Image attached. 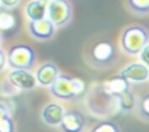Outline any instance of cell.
<instances>
[{
	"mask_svg": "<svg viewBox=\"0 0 149 132\" xmlns=\"http://www.w3.org/2000/svg\"><path fill=\"white\" fill-rule=\"evenodd\" d=\"M149 44V31L147 28L132 24L123 29L120 37L122 51L128 56H140L142 50Z\"/></svg>",
	"mask_w": 149,
	"mask_h": 132,
	"instance_id": "obj_1",
	"label": "cell"
},
{
	"mask_svg": "<svg viewBox=\"0 0 149 132\" xmlns=\"http://www.w3.org/2000/svg\"><path fill=\"white\" fill-rule=\"evenodd\" d=\"M50 94L62 101L77 100L85 90V82L74 76L59 74L56 81L49 87Z\"/></svg>",
	"mask_w": 149,
	"mask_h": 132,
	"instance_id": "obj_2",
	"label": "cell"
},
{
	"mask_svg": "<svg viewBox=\"0 0 149 132\" xmlns=\"http://www.w3.org/2000/svg\"><path fill=\"white\" fill-rule=\"evenodd\" d=\"M87 107L97 116H108L119 110L118 97L107 93L102 83L97 85L87 96Z\"/></svg>",
	"mask_w": 149,
	"mask_h": 132,
	"instance_id": "obj_3",
	"label": "cell"
},
{
	"mask_svg": "<svg viewBox=\"0 0 149 132\" xmlns=\"http://www.w3.org/2000/svg\"><path fill=\"white\" fill-rule=\"evenodd\" d=\"M35 51L27 44L12 45L7 52V64L12 69H29L35 63Z\"/></svg>",
	"mask_w": 149,
	"mask_h": 132,
	"instance_id": "obj_4",
	"label": "cell"
},
{
	"mask_svg": "<svg viewBox=\"0 0 149 132\" xmlns=\"http://www.w3.org/2000/svg\"><path fill=\"white\" fill-rule=\"evenodd\" d=\"M91 59L94 65L98 67H108L113 65L116 59V50L112 42L109 41H99L97 42L90 51Z\"/></svg>",
	"mask_w": 149,
	"mask_h": 132,
	"instance_id": "obj_5",
	"label": "cell"
},
{
	"mask_svg": "<svg viewBox=\"0 0 149 132\" xmlns=\"http://www.w3.org/2000/svg\"><path fill=\"white\" fill-rule=\"evenodd\" d=\"M72 17V7L68 0H52L48 3V19L56 28L66 25Z\"/></svg>",
	"mask_w": 149,
	"mask_h": 132,
	"instance_id": "obj_6",
	"label": "cell"
},
{
	"mask_svg": "<svg viewBox=\"0 0 149 132\" xmlns=\"http://www.w3.org/2000/svg\"><path fill=\"white\" fill-rule=\"evenodd\" d=\"M7 78L9 83L19 90H31L38 85L36 76L29 69H12Z\"/></svg>",
	"mask_w": 149,
	"mask_h": 132,
	"instance_id": "obj_7",
	"label": "cell"
},
{
	"mask_svg": "<svg viewBox=\"0 0 149 132\" xmlns=\"http://www.w3.org/2000/svg\"><path fill=\"white\" fill-rule=\"evenodd\" d=\"M86 125V118L84 113L77 109L66 110L59 129L62 132H83Z\"/></svg>",
	"mask_w": 149,
	"mask_h": 132,
	"instance_id": "obj_8",
	"label": "cell"
},
{
	"mask_svg": "<svg viewBox=\"0 0 149 132\" xmlns=\"http://www.w3.org/2000/svg\"><path fill=\"white\" fill-rule=\"evenodd\" d=\"M120 75L129 83H142L149 80V67L142 63H132L120 72Z\"/></svg>",
	"mask_w": 149,
	"mask_h": 132,
	"instance_id": "obj_9",
	"label": "cell"
},
{
	"mask_svg": "<svg viewBox=\"0 0 149 132\" xmlns=\"http://www.w3.org/2000/svg\"><path fill=\"white\" fill-rule=\"evenodd\" d=\"M28 30L34 38L40 39V41H47L54 36L56 27L47 17V19L41 20V21H29Z\"/></svg>",
	"mask_w": 149,
	"mask_h": 132,
	"instance_id": "obj_10",
	"label": "cell"
},
{
	"mask_svg": "<svg viewBox=\"0 0 149 132\" xmlns=\"http://www.w3.org/2000/svg\"><path fill=\"white\" fill-rule=\"evenodd\" d=\"M58 75H59L58 67L52 63L42 64L35 73L37 83L40 86H43V87H50L56 81Z\"/></svg>",
	"mask_w": 149,
	"mask_h": 132,
	"instance_id": "obj_11",
	"label": "cell"
},
{
	"mask_svg": "<svg viewBox=\"0 0 149 132\" xmlns=\"http://www.w3.org/2000/svg\"><path fill=\"white\" fill-rule=\"evenodd\" d=\"M65 111L66 110H64V108L61 104L56 102H51L43 108L41 116L45 124L50 126H59Z\"/></svg>",
	"mask_w": 149,
	"mask_h": 132,
	"instance_id": "obj_12",
	"label": "cell"
},
{
	"mask_svg": "<svg viewBox=\"0 0 149 132\" xmlns=\"http://www.w3.org/2000/svg\"><path fill=\"white\" fill-rule=\"evenodd\" d=\"M104 88L106 89L107 93H109L111 95L118 97L121 94L130 90V83L120 74L116 76H113L111 79H108L107 81H105L102 83Z\"/></svg>",
	"mask_w": 149,
	"mask_h": 132,
	"instance_id": "obj_13",
	"label": "cell"
},
{
	"mask_svg": "<svg viewBox=\"0 0 149 132\" xmlns=\"http://www.w3.org/2000/svg\"><path fill=\"white\" fill-rule=\"evenodd\" d=\"M26 14L29 21H41L48 17V3L42 0H33L26 7Z\"/></svg>",
	"mask_w": 149,
	"mask_h": 132,
	"instance_id": "obj_14",
	"label": "cell"
},
{
	"mask_svg": "<svg viewBox=\"0 0 149 132\" xmlns=\"http://www.w3.org/2000/svg\"><path fill=\"white\" fill-rule=\"evenodd\" d=\"M0 132H15V123L10 109L2 102H0Z\"/></svg>",
	"mask_w": 149,
	"mask_h": 132,
	"instance_id": "obj_15",
	"label": "cell"
},
{
	"mask_svg": "<svg viewBox=\"0 0 149 132\" xmlns=\"http://www.w3.org/2000/svg\"><path fill=\"white\" fill-rule=\"evenodd\" d=\"M118 104H119V110L123 112H130L134 109H136L137 100L135 95L130 90H128L121 94L120 96H118Z\"/></svg>",
	"mask_w": 149,
	"mask_h": 132,
	"instance_id": "obj_16",
	"label": "cell"
},
{
	"mask_svg": "<svg viewBox=\"0 0 149 132\" xmlns=\"http://www.w3.org/2000/svg\"><path fill=\"white\" fill-rule=\"evenodd\" d=\"M136 112L142 120L149 123V93L143 94L137 98Z\"/></svg>",
	"mask_w": 149,
	"mask_h": 132,
	"instance_id": "obj_17",
	"label": "cell"
},
{
	"mask_svg": "<svg viewBox=\"0 0 149 132\" xmlns=\"http://www.w3.org/2000/svg\"><path fill=\"white\" fill-rule=\"evenodd\" d=\"M90 132H121V129L118 123L106 119V120H101L97 123L90 130Z\"/></svg>",
	"mask_w": 149,
	"mask_h": 132,
	"instance_id": "obj_18",
	"label": "cell"
},
{
	"mask_svg": "<svg viewBox=\"0 0 149 132\" xmlns=\"http://www.w3.org/2000/svg\"><path fill=\"white\" fill-rule=\"evenodd\" d=\"M129 8L140 15L149 14V0H127Z\"/></svg>",
	"mask_w": 149,
	"mask_h": 132,
	"instance_id": "obj_19",
	"label": "cell"
},
{
	"mask_svg": "<svg viewBox=\"0 0 149 132\" xmlns=\"http://www.w3.org/2000/svg\"><path fill=\"white\" fill-rule=\"evenodd\" d=\"M15 21L12 15L8 13H1L0 14V28L1 29H9L14 25Z\"/></svg>",
	"mask_w": 149,
	"mask_h": 132,
	"instance_id": "obj_20",
	"label": "cell"
},
{
	"mask_svg": "<svg viewBox=\"0 0 149 132\" xmlns=\"http://www.w3.org/2000/svg\"><path fill=\"white\" fill-rule=\"evenodd\" d=\"M140 60L142 64H144L146 66L149 67V44L142 50V52L140 53Z\"/></svg>",
	"mask_w": 149,
	"mask_h": 132,
	"instance_id": "obj_21",
	"label": "cell"
},
{
	"mask_svg": "<svg viewBox=\"0 0 149 132\" xmlns=\"http://www.w3.org/2000/svg\"><path fill=\"white\" fill-rule=\"evenodd\" d=\"M1 1V5L6 8H15L19 3H20V0H0Z\"/></svg>",
	"mask_w": 149,
	"mask_h": 132,
	"instance_id": "obj_22",
	"label": "cell"
},
{
	"mask_svg": "<svg viewBox=\"0 0 149 132\" xmlns=\"http://www.w3.org/2000/svg\"><path fill=\"white\" fill-rule=\"evenodd\" d=\"M6 65H7V54L0 47V73L3 71V68H5Z\"/></svg>",
	"mask_w": 149,
	"mask_h": 132,
	"instance_id": "obj_23",
	"label": "cell"
},
{
	"mask_svg": "<svg viewBox=\"0 0 149 132\" xmlns=\"http://www.w3.org/2000/svg\"><path fill=\"white\" fill-rule=\"evenodd\" d=\"M42 1H43V2H45V3H49V2H51L52 0H42Z\"/></svg>",
	"mask_w": 149,
	"mask_h": 132,
	"instance_id": "obj_24",
	"label": "cell"
},
{
	"mask_svg": "<svg viewBox=\"0 0 149 132\" xmlns=\"http://www.w3.org/2000/svg\"><path fill=\"white\" fill-rule=\"evenodd\" d=\"M1 43H2V36H1V34H0V45H1Z\"/></svg>",
	"mask_w": 149,
	"mask_h": 132,
	"instance_id": "obj_25",
	"label": "cell"
},
{
	"mask_svg": "<svg viewBox=\"0 0 149 132\" xmlns=\"http://www.w3.org/2000/svg\"><path fill=\"white\" fill-rule=\"evenodd\" d=\"M0 5H1V1H0Z\"/></svg>",
	"mask_w": 149,
	"mask_h": 132,
	"instance_id": "obj_26",
	"label": "cell"
}]
</instances>
